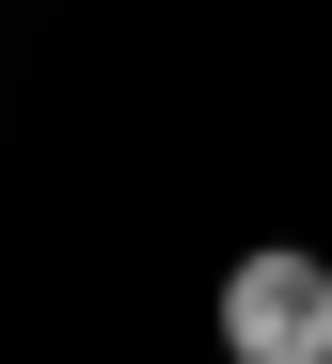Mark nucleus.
Segmentation results:
<instances>
[{"label": "nucleus", "mask_w": 332, "mask_h": 364, "mask_svg": "<svg viewBox=\"0 0 332 364\" xmlns=\"http://www.w3.org/2000/svg\"><path fill=\"white\" fill-rule=\"evenodd\" d=\"M222 364H332V254L253 237L222 269Z\"/></svg>", "instance_id": "nucleus-1"}]
</instances>
